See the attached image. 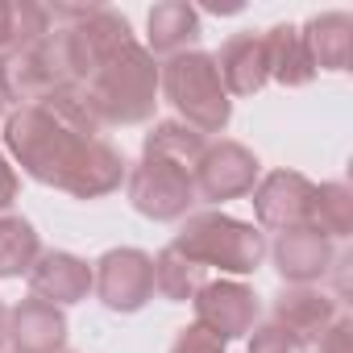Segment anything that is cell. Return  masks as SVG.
<instances>
[{
	"mask_svg": "<svg viewBox=\"0 0 353 353\" xmlns=\"http://www.w3.org/2000/svg\"><path fill=\"white\" fill-rule=\"evenodd\" d=\"M158 92L166 96V104L179 112V121L188 129H196L200 137L208 133H225L233 121V100L221 83L216 59L204 50H183L170 54L158 67Z\"/></svg>",
	"mask_w": 353,
	"mask_h": 353,
	"instance_id": "cell-4",
	"label": "cell"
},
{
	"mask_svg": "<svg viewBox=\"0 0 353 353\" xmlns=\"http://www.w3.org/2000/svg\"><path fill=\"white\" fill-rule=\"evenodd\" d=\"M216 59V71H221V83L233 96H254L270 83V67H266V46H262V34H233Z\"/></svg>",
	"mask_w": 353,
	"mask_h": 353,
	"instance_id": "cell-16",
	"label": "cell"
},
{
	"mask_svg": "<svg viewBox=\"0 0 353 353\" xmlns=\"http://www.w3.org/2000/svg\"><path fill=\"white\" fill-rule=\"evenodd\" d=\"M125 174H129V166H125L121 150L108 145L104 137H96L63 192L75 196V200H100V196H108V192H117V188L125 183Z\"/></svg>",
	"mask_w": 353,
	"mask_h": 353,
	"instance_id": "cell-19",
	"label": "cell"
},
{
	"mask_svg": "<svg viewBox=\"0 0 353 353\" xmlns=\"http://www.w3.org/2000/svg\"><path fill=\"white\" fill-rule=\"evenodd\" d=\"M303 345L287 332V328H279L274 320H266V324H254V332H250V353H299Z\"/></svg>",
	"mask_w": 353,
	"mask_h": 353,
	"instance_id": "cell-26",
	"label": "cell"
},
{
	"mask_svg": "<svg viewBox=\"0 0 353 353\" xmlns=\"http://www.w3.org/2000/svg\"><path fill=\"white\" fill-rule=\"evenodd\" d=\"M63 353H67V349H63Z\"/></svg>",
	"mask_w": 353,
	"mask_h": 353,
	"instance_id": "cell-32",
	"label": "cell"
},
{
	"mask_svg": "<svg viewBox=\"0 0 353 353\" xmlns=\"http://www.w3.org/2000/svg\"><path fill=\"white\" fill-rule=\"evenodd\" d=\"M50 30L54 26H50L46 5H38V0H0V54L30 46L46 38Z\"/></svg>",
	"mask_w": 353,
	"mask_h": 353,
	"instance_id": "cell-24",
	"label": "cell"
},
{
	"mask_svg": "<svg viewBox=\"0 0 353 353\" xmlns=\"http://www.w3.org/2000/svg\"><path fill=\"white\" fill-rule=\"evenodd\" d=\"M349 332H353V320L336 316V324L316 341V353H349Z\"/></svg>",
	"mask_w": 353,
	"mask_h": 353,
	"instance_id": "cell-28",
	"label": "cell"
},
{
	"mask_svg": "<svg viewBox=\"0 0 353 353\" xmlns=\"http://www.w3.org/2000/svg\"><path fill=\"white\" fill-rule=\"evenodd\" d=\"M312 192H316V183L307 179V174H299V170H270V174H262L258 188L250 192L258 229H274V233L303 229Z\"/></svg>",
	"mask_w": 353,
	"mask_h": 353,
	"instance_id": "cell-11",
	"label": "cell"
},
{
	"mask_svg": "<svg viewBox=\"0 0 353 353\" xmlns=\"http://www.w3.org/2000/svg\"><path fill=\"white\" fill-rule=\"evenodd\" d=\"M9 345L13 353H63L67 312L46 299H21L9 307Z\"/></svg>",
	"mask_w": 353,
	"mask_h": 353,
	"instance_id": "cell-15",
	"label": "cell"
},
{
	"mask_svg": "<svg viewBox=\"0 0 353 353\" xmlns=\"http://www.w3.org/2000/svg\"><path fill=\"white\" fill-rule=\"evenodd\" d=\"M63 30V46H67V63H71V75L75 83L83 88L100 63H108L121 46L133 42V26L125 13L108 9V5H96L83 21L75 26H59Z\"/></svg>",
	"mask_w": 353,
	"mask_h": 353,
	"instance_id": "cell-7",
	"label": "cell"
},
{
	"mask_svg": "<svg viewBox=\"0 0 353 353\" xmlns=\"http://www.w3.org/2000/svg\"><path fill=\"white\" fill-rule=\"evenodd\" d=\"M170 250H179L188 262L204 266V270H221V274H254L266 258V237L258 225L237 221L221 208H204V212H188L179 233H174Z\"/></svg>",
	"mask_w": 353,
	"mask_h": 353,
	"instance_id": "cell-3",
	"label": "cell"
},
{
	"mask_svg": "<svg viewBox=\"0 0 353 353\" xmlns=\"http://www.w3.org/2000/svg\"><path fill=\"white\" fill-rule=\"evenodd\" d=\"M307 229L328 241H345L353 233V192L345 183H320L307 204Z\"/></svg>",
	"mask_w": 353,
	"mask_h": 353,
	"instance_id": "cell-23",
	"label": "cell"
},
{
	"mask_svg": "<svg viewBox=\"0 0 353 353\" xmlns=\"http://www.w3.org/2000/svg\"><path fill=\"white\" fill-rule=\"evenodd\" d=\"M9 345V307H5V299H0V349Z\"/></svg>",
	"mask_w": 353,
	"mask_h": 353,
	"instance_id": "cell-30",
	"label": "cell"
},
{
	"mask_svg": "<svg viewBox=\"0 0 353 353\" xmlns=\"http://www.w3.org/2000/svg\"><path fill=\"white\" fill-rule=\"evenodd\" d=\"M192 307H196V324H204L208 332H216L225 345L250 336L254 324H258V295H254V287H245L241 279L204 283V287L196 291Z\"/></svg>",
	"mask_w": 353,
	"mask_h": 353,
	"instance_id": "cell-10",
	"label": "cell"
},
{
	"mask_svg": "<svg viewBox=\"0 0 353 353\" xmlns=\"http://www.w3.org/2000/svg\"><path fill=\"white\" fill-rule=\"evenodd\" d=\"M125 192L133 212H141L145 221H183L196 204V174L179 162L141 154V162H133L125 174Z\"/></svg>",
	"mask_w": 353,
	"mask_h": 353,
	"instance_id": "cell-6",
	"label": "cell"
},
{
	"mask_svg": "<svg viewBox=\"0 0 353 353\" xmlns=\"http://www.w3.org/2000/svg\"><path fill=\"white\" fill-rule=\"evenodd\" d=\"M204 34L200 26V9L188 5V0H162V5L150 9L145 17V50L150 54H183L188 46H196Z\"/></svg>",
	"mask_w": 353,
	"mask_h": 353,
	"instance_id": "cell-17",
	"label": "cell"
},
{
	"mask_svg": "<svg viewBox=\"0 0 353 353\" xmlns=\"http://www.w3.org/2000/svg\"><path fill=\"white\" fill-rule=\"evenodd\" d=\"M208 150V137H200L196 129H188L183 121H154V129L145 133L141 141V154H154V158H166V162H179L196 174L200 158Z\"/></svg>",
	"mask_w": 353,
	"mask_h": 353,
	"instance_id": "cell-21",
	"label": "cell"
},
{
	"mask_svg": "<svg viewBox=\"0 0 353 353\" xmlns=\"http://www.w3.org/2000/svg\"><path fill=\"white\" fill-rule=\"evenodd\" d=\"M26 283H30L34 299H46L54 307H67V303L88 299V291H92V266L83 258L67 254V250H42L38 262L30 266Z\"/></svg>",
	"mask_w": 353,
	"mask_h": 353,
	"instance_id": "cell-13",
	"label": "cell"
},
{
	"mask_svg": "<svg viewBox=\"0 0 353 353\" xmlns=\"http://www.w3.org/2000/svg\"><path fill=\"white\" fill-rule=\"evenodd\" d=\"M262 179V162L250 145L241 141H208L200 166H196V200L208 204H225V200H241L258 188Z\"/></svg>",
	"mask_w": 353,
	"mask_h": 353,
	"instance_id": "cell-9",
	"label": "cell"
},
{
	"mask_svg": "<svg viewBox=\"0 0 353 353\" xmlns=\"http://www.w3.org/2000/svg\"><path fill=\"white\" fill-rule=\"evenodd\" d=\"M0 125H5V96H0Z\"/></svg>",
	"mask_w": 353,
	"mask_h": 353,
	"instance_id": "cell-31",
	"label": "cell"
},
{
	"mask_svg": "<svg viewBox=\"0 0 353 353\" xmlns=\"http://www.w3.org/2000/svg\"><path fill=\"white\" fill-rule=\"evenodd\" d=\"M262 46H266V67H270V79L283 83V88H307L316 79V63L303 46V34L299 26H270L262 34Z\"/></svg>",
	"mask_w": 353,
	"mask_h": 353,
	"instance_id": "cell-20",
	"label": "cell"
},
{
	"mask_svg": "<svg viewBox=\"0 0 353 353\" xmlns=\"http://www.w3.org/2000/svg\"><path fill=\"white\" fill-rule=\"evenodd\" d=\"M208 283V270L204 266H196V262H188L179 250H162L158 258H154V291L162 295V299H170V303H188V299H196V291Z\"/></svg>",
	"mask_w": 353,
	"mask_h": 353,
	"instance_id": "cell-25",
	"label": "cell"
},
{
	"mask_svg": "<svg viewBox=\"0 0 353 353\" xmlns=\"http://www.w3.org/2000/svg\"><path fill=\"white\" fill-rule=\"evenodd\" d=\"M100 137L96 117L88 112L79 88L50 92L38 104H21L5 117V145L13 162L42 188H67L88 145Z\"/></svg>",
	"mask_w": 353,
	"mask_h": 353,
	"instance_id": "cell-1",
	"label": "cell"
},
{
	"mask_svg": "<svg viewBox=\"0 0 353 353\" xmlns=\"http://www.w3.org/2000/svg\"><path fill=\"white\" fill-rule=\"evenodd\" d=\"M92 291L108 312H141L154 299V258L133 245L108 250L92 266Z\"/></svg>",
	"mask_w": 353,
	"mask_h": 353,
	"instance_id": "cell-8",
	"label": "cell"
},
{
	"mask_svg": "<svg viewBox=\"0 0 353 353\" xmlns=\"http://www.w3.org/2000/svg\"><path fill=\"white\" fill-rule=\"evenodd\" d=\"M63 88H79V83L71 75V63H67V46H63V30L59 26L46 38L30 42V46H17L9 54H0V96H5V104L9 100L17 108L21 104H38L50 92H63Z\"/></svg>",
	"mask_w": 353,
	"mask_h": 353,
	"instance_id": "cell-5",
	"label": "cell"
},
{
	"mask_svg": "<svg viewBox=\"0 0 353 353\" xmlns=\"http://www.w3.org/2000/svg\"><path fill=\"white\" fill-rule=\"evenodd\" d=\"M303 46L316 63V71H349L353 63V17L349 13H316L299 26Z\"/></svg>",
	"mask_w": 353,
	"mask_h": 353,
	"instance_id": "cell-18",
	"label": "cell"
},
{
	"mask_svg": "<svg viewBox=\"0 0 353 353\" xmlns=\"http://www.w3.org/2000/svg\"><path fill=\"white\" fill-rule=\"evenodd\" d=\"M42 254L38 229L17 216V212H0V279H21Z\"/></svg>",
	"mask_w": 353,
	"mask_h": 353,
	"instance_id": "cell-22",
	"label": "cell"
},
{
	"mask_svg": "<svg viewBox=\"0 0 353 353\" xmlns=\"http://www.w3.org/2000/svg\"><path fill=\"white\" fill-rule=\"evenodd\" d=\"M96 125H141L158 108V63L133 38L79 88Z\"/></svg>",
	"mask_w": 353,
	"mask_h": 353,
	"instance_id": "cell-2",
	"label": "cell"
},
{
	"mask_svg": "<svg viewBox=\"0 0 353 353\" xmlns=\"http://www.w3.org/2000/svg\"><path fill=\"white\" fill-rule=\"evenodd\" d=\"M336 299L316 291V287H283L274 295V307H270V320L279 328H287L299 345H316L332 324H336Z\"/></svg>",
	"mask_w": 353,
	"mask_h": 353,
	"instance_id": "cell-14",
	"label": "cell"
},
{
	"mask_svg": "<svg viewBox=\"0 0 353 353\" xmlns=\"http://www.w3.org/2000/svg\"><path fill=\"white\" fill-rule=\"evenodd\" d=\"M229 345L216 336V332H208L204 324H188V328H179V336H174V345H170V353H225Z\"/></svg>",
	"mask_w": 353,
	"mask_h": 353,
	"instance_id": "cell-27",
	"label": "cell"
},
{
	"mask_svg": "<svg viewBox=\"0 0 353 353\" xmlns=\"http://www.w3.org/2000/svg\"><path fill=\"white\" fill-rule=\"evenodd\" d=\"M13 200H17V170L9 166L5 154H0V212H5Z\"/></svg>",
	"mask_w": 353,
	"mask_h": 353,
	"instance_id": "cell-29",
	"label": "cell"
},
{
	"mask_svg": "<svg viewBox=\"0 0 353 353\" xmlns=\"http://www.w3.org/2000/svg\"><path fill=\"white\" fill-rule=\"evenodd\" d=\"M270 258H274V270L283 274L287 287H312L320 283L328 270H332V241L320 237L316 229H287L274 237L270 245Z\"/></svg>",
	"mask_w": 353,
	"mask_h": 353,
	"instance_id": "cell-12",
	"label": "cell"
}]
</instances>
